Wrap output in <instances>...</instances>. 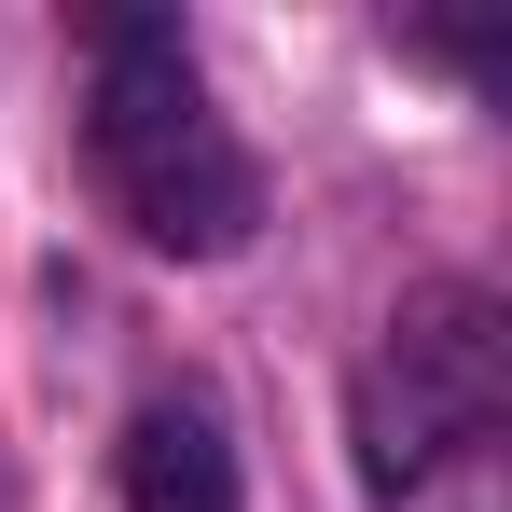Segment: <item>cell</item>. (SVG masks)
<instances>
[{
    "mask_svg": "<svg viewBox=\"0 0 512 512\" xmlns=\"http://www.w3.org/2000/svg\"><path fill=\"white\" fill-rule=\"evenodd\" d=\"M97 180L125 194V222L153 236L167 263H222L250 250L263 222V167L222 139V111L194 84V56H180L167 14H125L111 42H97Z\"/></svg>",
    "mask_w": 512,
    "mask_h": 512,
    "instance_id": "1",
    "label": "cell"
},
{
    "mask_svg": "<svg viewBox=\"0 0 512 512\" xmlns=\"http://www.w3.org/2000/svg\"><path fill=\"white\" fill-rule=\"evenodd\" d=\"M512 402V319L499 291H471V277H429L402 291V319L374 346V374H360V471L374 485H429L443 457H471Z\"/></svg>",
    "mask_w": 512,
    "mask_h": 512,
    "instance_id": "2",
    "label": "cell"
},
{
    "mask_svg": "<svg viewBox=\"0 0 512 512\" xmlns=\"http://www.w3.org/2000/svg\"><path fill=\"white\" fill-rule=\"evenodd\" d=\"M125 512H236V443L208 402H139L125 416Z\"/></svg>",
    "mask_w": 512,
    "mask_h": 512,
    "instance_id": "3",
    "label": "cell"
}]
</instances>
